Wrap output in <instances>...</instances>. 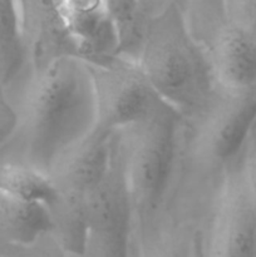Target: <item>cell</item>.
<instances>
[{"instance_id":"obj_11","label":"cell","mask_w":256,"mask_h":257,"mask_svg":"<svg viewBox=\"0 0 256 257\" xmlns=\"http://www.w3.org/2000/svg\"><path fill=\"white\" fill-rule=\"evenodd\" d=\"M28 62L18 0H0V89L13 82Z\"/></svg>"},{"instance_id":"obj_5","label":"cell","mask_w":256,"mask_h":257,"mask_svg":"<svg viewBox=\"0 0 256 257\" xmlns=\"http://www.w3.org/2000/svg\"><path fill=\"white\" fill-rule=\"evenodd\" d=\"M133 221L117 135L109 165L89 195L84 256L128 257Z\"/></svg>"},{"instance_id":"obj_1","label":"cell","mask_w":256,"mask_h":257,"mask_svg":"<svg viewBox=\"0 0 256 257\" xmlns=\"http://www.w3.org/2000/svg\"><path fill=\"white\" fill-rule=\"evenodd\" d=\"M95 115L94 82L87 60L60 55L33 69L22 118V162L49 176L90 135Z\"/></svg>"},{"instance_id":"obj_15","label":"cell","mask_w":256,"mask_h":257,"mask_svg":"<svg viewBox=\"0 0 256 257\" xmlns=\"http://www.w3.org/2000/svg\"><path fill=\"white\" fill-rule=\"evenodd\" d=\"M18 114L0 89V146L4 145L17 130Z\"/></svg>"},{"instance_id":"obj_14","label":"cell","mask_w":256,"mask_h":257,"mask_svg":"<svg viewBox=\"0 0 256 257\" xmlns=\"http://www.w3.org/2000/svg\"><path fill=\"white\" fill-rule=\"evenodd\" d=\"M238 160L242 167L243 176H245L256 213V120L238 153Z\"/></svg>"},{"instance_id":"obj_9","label":"cell","mask_w":256,"mask_h":257,"mask_svg":"<svg viewBox=\"0 0 256 257\" xmlns=\"http://www.w3.org/2000/svg\"><path fill=\"white\" fill-rule=\"evenodd\" d=\"M216 82L226 89L256 87V38L221 23L206 48Z\"/></svg>"},{"instance_id":"obj_6","label":"cell","mask_w":256,"mask_h":257,"mask_svg":"<svg viewBox=\"0 0 256 257\" xmlns=\"http://www.w3.org/2000/svg\"><path fill=\"white\" fill-rule=\"evenodd\" d=\"M256 120V87L226 89L218 85L212 102L196 120V151L222 172L238 156Z\"/></svg>"},{"instance_id":"obj_10","label":"cell","mask_w":256,"mask_h":257,"mask_svg":"<svg viewBox=\"0 0 256 257\" xmlns=\"http://www.w3.org/2000/svg\"><path fill=\"white\" fill-rule=\"evenodd\" d=\"M0 222L7 235L19 245H32L53 232L47 206L13 197L0 191Z\"/></svg>"},{"instance_id":"obj_7","label":"cell","mask_w":256,"mask_h":257,"mask_svg":"<svg viewBox=\"0 0 256 257\" xmlns=\"http://www.w3.org/2000/svg\"><path fill=\"white\" fill-rule=\"evenodd\" d=\"M211 257H256V213L238 156L220 176Z\"/></svg>"},{"instance_id":"obj_13","label":"cell","mask_w":256,"mask_h":257,"mask_svg":"<svg viewBox=\"0 0 256 257\" xmlns=\"http://www.w3.org/2000/svg\"><path fill=\"white\" fill-rule=\"evenodd\" d=\"M225 22L256 38V0H222Z\"/></svg>"},{"instance_id":"obj_12","label":"cell","mask_w":256,"mask_h":257,"mask_svg":"<svg viewBox=\"0 0 256 257\" xmlns=\"http://www.w3.org/2000/svg\"><path fill=\"white\" fill-rule=\"evenodd\" d=\"M0 191L13 197L42 203L49 210L57 198L52 178L27 163H0Z\"/></svg>"},{"instance_id":"obj_2","label":"cell","mask_w":256,"mask_h":257,"mask_svg":"<svg viewBox=\"0 0 256 257\" xmlns=\"http://www.w3.org/2000/svg\"><path fill=\"white\" fill-rule=\"evenodd\" d=\"M136 60L161 99L182 120L195 123L212 102L218 84L207 49L175 7L148 18Z\"/></svg>"},{"instance_id":"obj_4","label":"cell","mask_w":256,"mask_h":257,"mask_svg":"<svg viewBox=\"0 0 256 257\" xmlns=\"http://www.w3.org/2000/svg\"><path fill=\"white\" fill-rule=\"evenodd\" d=\"M89 65L97 105L94 132L110 137L165 104L133 58L117 54Z\"/></svg>"},{"instance_id":"obj_8","label":"cell","mask_w":256,"mask_h":257,"mask_svg":"<svg viewBox=\"0 0 256 257\" xmlns=\"http://www.w3.org/2000/svg\"><path fill=\"white\" fill-rule=\"evenodd\" d=\"M57 7L78 57L103 63L118 54L119 40L105 0H57Z\"/></svg>"},{"instance_id":"obj_3","label":"cell","mask_w":256,"mask_h":257,"mask_svg":"<svg viewBox=\"0 0 256 257\" xmlns=\"http://www.w3.org/2000/svg\"><path fill=\"white\" fill-rule=\"evenodd\" d=\"M181 115L163 104L150 117L117 132L133 227L155 221L167 198Z\"/></svg>"}]
</instances>
